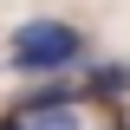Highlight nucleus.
<instances>
[{"label":"nucleus","instance_id":"1","mask_svg":"<svg viewBox=\"0 0 130 130\" xmlns=\"http://www.w3.org/2000/svg\"><path fill=\"white\" fill-rule=\"evenodd\" d=\"M7 59H13V72H26V78H39V72H65V65L85 59V32L72 26V20H26V26L13 32V46H7Z\"/></svg>","mask_w":130,"mask_h":130},{"label":"nucleus","instance_id":"2","mask_svg":"<svg viewBox=\"0 0 130 130\" xmlns=\"http://www.w3.org/2000/svg\"><path fill=\"white\" fill-rule=\"evenodd\" d=\"M20 130H91V117H85V98H72L46 111H20Z\"/></svg>","mask_w":130,"mask_h":130},{"label":"nucleus","instance_id":"3","mask_svg":"<svg viewBox=\"0 0 130 130\" xmlns=\"http://www.w3.org/2000/svg\"><path fill=\"white\" fill-rule=\"evenodd\" d=\"M124 91H130V65H91V78H85V98H104V104H117Z\"/></svg>","mask_w":130,"mask_h":130}]
</instances>
